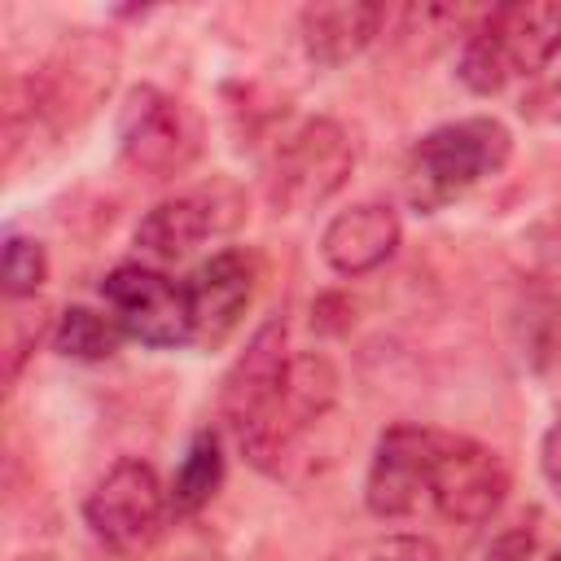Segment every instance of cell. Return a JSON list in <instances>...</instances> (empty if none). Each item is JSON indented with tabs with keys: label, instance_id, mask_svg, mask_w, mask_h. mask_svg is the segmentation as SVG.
<instances>
[{
	"label": "cell",
	"instance_id": "14",
	"mask_svg": "<svg viewBox=\"0 0 561 561\" xmlns=\"http://www.w3.org/2000/svg\"><path fill=\"white\" fill-rule=\"evenodd\" d=\"M403 241V224L390 202H359L337 210L320 232V254L337 276H368L377 272Z\"/></svg>",
	"mask_w": 561,
	"mask_h": 561
},
{
	"label": "cell",
	"instance_id": "17",
	"mask_svg": "<svg viewBox=\"0 0 561 561\" xmlns=\"http://www.w3.org/2000/svg\"><path fill=\"white\" fill-rule=\"evenodd\" d=\"M224 482V447H219V434L215 430H197L175 478H171V508L175 513H197L210 504V495L219 491Z\"/></svg>",
	"mask_w": 561,
	"mask_h": 561
},
{
	"label": "cell",
	"instance_id": "4",
	"mask_svg": "<svg viewBox=\"0 0 561 561\" xmlns=\"http://www.w3.org/2000/svg\"><path fill=\"white\" fill-rule=\"evenodd\" d=\"M171 513V491L162 486L158 469L140 456L114 460L96 486L83 500V522L88 530L110 548V552H140L162 535V522Z\"/></svg>",
	"mask_w": 561,
	"mask_h": 561
},
{
	"label": "cell",
	"instance_id": "1",
	"mask_svg": "<svg viewBox=\"0 0 561 561\" xmlns=\"http://www.w3.org/2000/svg\"><path fill=\"white\" fill-rule=\"evenodd\" d=\"M508 158H513V131L500 118L478 114V118L443 123L412 145L403 162V197L412 210L434 215L456 197H465L469 188H478L482 180H491L495 171H504Z\"/></svg>",
	"mask_w": 561,
	"mask_h": 561
},
{
	"label": "cell",
	"instance_id": "20",
	"mask_svg": "<svg viewBox=\"0 0 561 561\" xmlns=\"http://www.w3.org/2000/svg\"><path fill=\"white\" fill-rule=\"evenodd\" d=\"M337 561H443V557L421 535H386V539H368V543L351 548Z\"/></svg>",
	"mask_w": 561,
	"mask_h": 561
},
{
	"label": "cell",
	"instance_id": "18",
	"mask_svg": "<svg viewBox=\"0 0 561 561\" xmlns=\"http://www.w3.org/2000/svg\"><path fill=\"white\" fill-rule=\"evenodd\" d=\"M123 324L114 316H101L92 307H66L53 329V351L66 359H110L123 346Z\"/></svg>",
	"mask_w": 561,
	"mask_h": 561
},
{
	"label": "cell",
	"instance_id": "12",
	"mask_svg": "<svg viewBox=\"0 0 561 561\" xmlns=\"http://www.w3.org/2000/svg\"><path fill=\"white\" fill-rule=\"evenodd\" d=\"M254 285H259V259L241 245H228V250H215L188 280V316H193V342L202 346H224L250 298H254Z\"/></svg>",
	"mask_w": 561,
	"mask_h": 561
},
{
	"label": "cell",
	"instance_id": "5",
	"mask_svg": "<svg viewBox=\"0 0 561 561\" xmlns=\"http://www.w3.org/2000/svg\"><path fill=\"white\" fill-rule=\"evenodd\" d=\"M118 149L136 171L153 180H171L197 162L202 123L180 96L140 83L118 105Z\"/></svg>",
	"mask_w": 561,
	"mask_h": 561
},
{
	"label": "cell",
	"instance_id": "13",
	"mask_svg": "<svg viewBox=\"0 0 561 561\" xmlns=\"http://www.w3.org/2000/svg\"><path fill=\"white\" fill-rule=\"evenodd\" d=\"M333 403H337V368H333L320 351L294 355L254 465L267 469V473H280V460L294 451V443H298L316 421L329 416Z\"/></svg>",
	"mask_w": 561,
	"mask_h": 561
},
{
	"label": "cell",
	"instance_id": "15",
	"mask_svg": "<svg viewBox=\"0 0 561 561\" xmlns=\"http://www.w3.org/2000/svg\"><path fill=\"white\" fill-rule=\"evenodd\" d=\"M386 9L368 4V0H324V4H307L298 13V35H302V53L316 66H346L351 57H359L377 35H381Z\"/></svg>",
	"mask_w": 561,
	"mask_h": 561
},
{
	"label": "cell",
	"instance_id": "19",
	"mask_svg": "<svg viewBox=\"0 0 561 561\" xmlns=\"http://www.w3.org/2000/svg\"><path fill=\"white\" fill-rule=\"evenodd\" d=\"M48 280V254L35 237H4V254H0V285L4 298H31L39 285Z\"/></svg>",
	"mask_w": 561,
	"mask_h": 561
},
{
	"label": "cell",
	"instance_id": "3",
	"mask_svg": "<svg viewBox=\"0 0 561 561\" xmlns=\"http://www.w3.org/2000/svg\"><path fill=\"white\" fill-rule=\"evenodd\" d=\"M355 171V140L337 118H302L280 136L267 167V197L285 215L324 206Z\"/></svg>",
	"mask_w": 561,
	"mask_h": 561
},
{
	"label": "cell",
	"instance_id": "11",
	"mask_svg": "<svg viewBox=\"0 0 561 561\" xmlns=\"http://www.w3.org/2000/svg\"><path fill=\"white\" fill-rule=\"evenodd\" d=\"M434 447H438V430L430 425L381 430L373 460H368V478H364V504L373 517L394 522V517L416 513L421 500H430Z\"/></svg>",
	"mask_w": 561,
	"mask_h": 561
},
{
	"label": "cell",
	"instance_id": "22",
	"mask_svg": "<svg viewBox=\"0 0 561 561\" xmlns=\"http://www.w3.org/2000/svg\"><path fill=\"white\" fill-rule=\"evenodd\" d=\"M535 557V530L530 526H508L491 539L482 561H530Z\"/></svg>",
	"mask_w": 561,
	"mask_h": 561
},
{
	"label": "cell",
	"instance_id": "21",
	"mask_svg": "<svg viewBox=\"0 0 561 561\" xmlns=\"http://www.w3.org/2000/svg\"><path fill=\"white\" fill-rule=\"evenodd\" d=\"M526 237H530V250H535L539 280H543V285H552V289L561 294V215L539 219Z\"/></svg>",
	"mask_w": 561,
	"mask_h": 561
},
{
	"label": "cell",
	"instance_id": "16",
	"mask_svg": "<svg viewBox=\"0 0 561 561\" xmlns=\"http://www.w3.org/2000/svg\"><path fill=\"white\" fill-rule=\"evenodd\" d=\"M513 337L522 359L535 373L561 368V294L543 280H530L513 302Z\"/></svg>",
	"mask_w": 561,
	"mask_h": 561
},
{
	"label": "cell",
	"instance_id": "9",
	"mask_svg": "<svg viewBox=\"0 0 561 561\" xmlns=\"http://www.w3.org/2000/svg\"><path fill=\"white\" fill-rule=\"evenodd\" d=\"M101 298L110 302L114 320L127 337L145 346H184L193 342V316H188V289L171 280L158 267L123 263L101 280Z\"/></svg>",
	"mask_w": 561,
	"mask_h": 561
},
{
	"label": "cell",
	"instance_id": "25",
	"mask_svg": "<svg viewBox=\"0 0 561 561\" xmlns=\"http://www.w3.org/2000/svg\"><path fill=\"white\" fill-rule=\"evenodd\" d=\"M18 561H48V557H18Z\"/></svg>",
	"mask_w": 561,
	"mask_h": 561
},
{
	"label": "cell",
	"instance_id": "23",
	"mask_svg": "<svg viewBox=\"0 0 561 561\" xmlns=\"http://www.w3.org/2000/svg\"><path fill=\"white\" fill-rule=\"evenodd\" d=\"M539 469H543V482L552 486V495L561 500V421H552L539 438Z\"/></svg>",
	"mask_w": 561,
	"mask_h": 561
},
{
	"label": "cell",
	"instance_id": "8",
	"mask_svg": "<svg viewBox=\"0 0 561 561\" xmlns=\"http://www.w3.org/2000/svg\"><path fill=\"white\" fill-rule=\"evenodd\" d=\"M508 495V465L495 447L438 430L434 469H430V500L456 526H482Z\"/></svg>",
	"mask_w": 561,
	"mask_h": 561
},
{
	"label": "cell",
	"instance_id": "6",
	"mask_svg": "<svg viewBox=\"0 0 561 561\" xmlns=\"http://www.w3.org/2000/svg\"><path fill=\"white\" fill-rule=\"evenodd\" d=\"M289 329L285 320H267L250 342L245 351L237 355V364L228 368L224 377V390H219V412H224V425L232 430L237 447L254 460L259 447H263V434H267V421L276 412V399H280V386H285V373H289Z\"/></svg>",
	"mask_w": 561,
	"mask_h": 561
},
{
	"label": "cell",
	"instance_id": "10",
	"mask_svg": "<svg viewBox=\"0 0 561 561\" xmlns=\"http://www.w3.org/2000/svg\"><path fill=\"white\" fill-rule=\"evenodd\" d=\"M237 224H241V197L224 180H215V184H202V188L158 202L136 224V245H140V254H149L158 263H175V259L193 254L206 237H224Z\"/></svg>",
	"mask_w": 561,
	"mask_h": 561
},
{
	"label": "cell",
	"instance_id": "24",
	"mask_svg": "<svg viewBox=\"0 0 561 561\" xmlns=\"http://www.w3.org/2000/svg\"><path fill=\"white\" fill-rule=\"evenodd\" d=\"M535 114H543V118H552V123H561V79L552 83V88H543L539 96H535Z\"/></svg>",
	"mask_w": 561,
	"mask_h": 561
},
{
	"label": "cell",
	"instance_id": "2",
	"mask_svg": "<svg viewBox=\"0 0 561 561\" xmlns=\"http://www.w3.org/2000/svg\"><path fill=\"white\" fill-rule=\"evenodd\" d=\"M557 53H561V4L552 0L495 4L469 26L456 75L469 92L491 96L513 79L539 75Z\"/></svg>",
	"mask_w": 561,
	"mask_h": 561
},
{
	"label": "cell",
	"instance_id": "7",
	"mask_svg": "<svg viewBox=\"0 0 561 561\" xmlns=\"http://www.w3.org/2000/svg\"><path fill=\"white\" fill-rule=\"evenodd\" d=\"M114 70H118V48L114 39L96 35V31H79L70 35L35 75L31 83V105L35 118L53 123V127H75L83 123L101 96L114 88Z\"/></svg>",
	"mask_w": 561,
	"mask_h": 561
}]
</instances>
